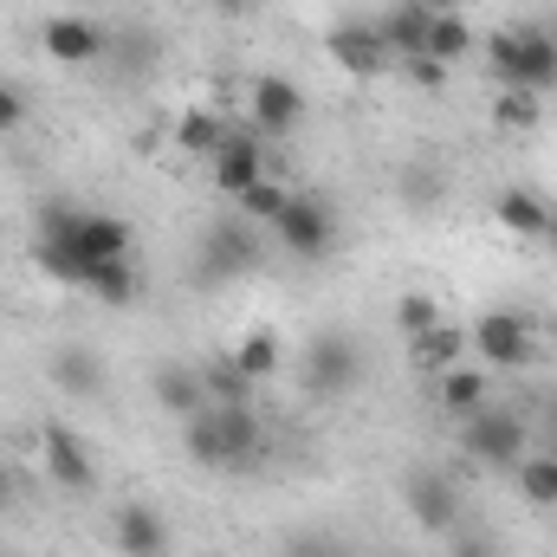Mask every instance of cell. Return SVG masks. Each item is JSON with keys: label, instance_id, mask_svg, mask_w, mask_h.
<instances>
[{"label": "cell", "instance_id": "cell-1", "mask_svg": "<svg viewBox=\"0 0 557 557\" xmlns=\"http://www.w3.org/2000/svg\"><path fill=\"white\" fill-rule=\"evenodd\" d=\"M260 421H253V403H214V409H201V416H188V434H182V447H188V460L195 467H214V473H240V467H253L260 460Z\"/></svg>", "mask_w": 557, "mask_h": 557}, {"label": "cell", "instance_id": "cell-2", "mask_svg": "<svg viewBox=\"0 0 557 557\" xmlns=\"http://www.w3.org/2000/svg\"><path fill=\"white\" fill-rule=\"evenodd\" d=\"M33 227H39V240H52V247H65V253H78V260H131V221L124 214H104V208H78V201H46L39 214H33Z\"/></svg>", "mask_w": 557, "mask_h": 557}, {"label": "cell", "instance_id": "cell-3", "mask_svg": "<svg viewBox=\"0 0 557 557\" xmlns=\"http://www.w3.org/2000/svg\"><path fill=\"white\" fill-rule=\"evenodd\" d=\"M486 72L499 91H557V39L552 26H499L486 39Z\"/></svg>", "mask_w": 557, "mask_h": 557}, {"label": "cell", "instance_id": "cell-4", "mask_svg": "<svg viewBox=\"0 0 557 557\" xmlns=\"http://www.w3.org/2000/svg\"><path fill=\"white\" fill-rule=\"evenodd\" d=\"M33 260L59 278V285L85 292V298H98V305H131V298H137V267H131V260H104V267H98V260H78V253H65V247H52V240H33Z\"/></svg>", "mask_w": 557, "mask_h": 557}, {"label": "cell", "instance_id": "cell-5", "mask_svg": "<svg viewBox=\"0 0 557 557\" xmlns=\"http://www.w3.org/2000/svg\"><path fill=\"white\" fill-rule=\"evenodd\" d=\"M460 447H467L486 473H512V467L532 454V428H525V416H512V409L486 403L480 416L460 421Z\"/></svg>", "mask_w": 557, "mask_h": 557}, {"label": "cell", "instance_id": "cell-6", "mask_svg": "<svg viewBox=\"0 0 557 557\" xmlns=\"http://www.w3.org/2000/svg\"><path fill=\"white\" fill-rule=\"evenodd\" d=\"M467 344L480 350L486 370H532V363H539V331H532V318H519V311H480V318L467 324Z\"/></svg>", "mask_w": 557, "mask_h": 557}, {"label": "cell", "instance_id": "cell-7", "mask_svg": "<svg viewBox=\"0 0 557 557\" xmlns=\"http://www.w3.org/2000/svg\"><path fill=\"white\" fill-rule=\"evenodd\" d=\"M273 234L292 260H324V253L337 247V208H331L324 195H298V188H292L285 214L273 221Z\"/></svg>", "mask_w": 557, "mask_h": 557}, {"label": "cell", "instance_id": "cell-8", "mask_svg": "<svg viewBox=\"0 0 557 557\" xmlns=\"http://www.w3.org/2000/svg\"><path fill=\"white\" fill-rule=\"evenodd\" d=\"M363 383V344L350 331H318L305 350V389L311 396H350Z\"/></svg>", "mask_w": 557, "mask_h": 557}, {"label": "cell", "instance_id": "cell-9", "mask_svg": "<svg viewBox=\"0 0 557 557\" xmlns=\"http://www.w3.org/2000/svg\"><path fill=\"white\" fill-rule=\"evenodd\" d=\"M260 260H267V240H260V227L240 221V214L214 221L208 240H201V278H208V285H214V278H247Z\"/></svg>", "mask_w": 557, "mask_h": 557}, {"label": "cell", "instance_id": "cell-10", "mask_svg": "<svg viewBox=\"0 0 557 557\" xmlns=\"http://www.w3.org/2000/svg\"><path fill=\"white\" fill-rule=\"evenodd\" d=\"M208 162H214V188H221L227 201H240V195H247L253 182H267V175H273L267 137H260L253 124H234V131H227V143H221V149H214Z\"/></svg>", "mask_w": 557, "mask_h": 557}, {"label": "cell", "instance_id": "cell-11", "mask_svg": "<svg viewBox=\"0 0 557 557\" xmlns=\"http://www.w3.org/2000/svg\"><path fill=\"white\" fill-rule=\"evenodd\" d=\"M403 499H409V519H416L428 539H454V532H460V486H454V480L416 467V473L403 480Z\"/></svg>", "mask_w": 557, "mask_h": 557}, {"label": "cell", "instance_id": "cell-12", "mask_svg": "<svg viewBox=\"0 0 557 557\" xmlns=\"http://www.w3.org/2000/svg\"><path fill=\"white\" fill-rule=\"evenodd\" d=\"M324 52H331L350 78H383V72L396 65L383 26H370V20H344V26H331V33H324Z\"/></svg>", "mask_w": 557, "mask_h": 557}, {"label": "cell", "instance_id": "cell-13", "mask_svg": "<svg viewBox=\"0 0 557 557\" xmlns=\"http://www.w3.org/2000/svg\"><path fill=\"white\" fill-rule=\"evenodd\" d=\"M247 124H253L260 137H292V131L305 124V91H298L285 72L253 78V91H247Z\"/></svg>", "mask_w": 557, "mask_h": 557}, {"label": "cell", "instance_id": "cell-14", "mask_svg": "<svg viewBox=\"0 0 557 557\" xmlns=\"http://www.w3.org/2000/svg\"><path fill=\"white\" fill-rule=\"evenodd\" d=\"M39 454H46V473H52V486H65V493H98V460L85 454V441L65 428V421H46L39 428Z\"/></svg>", "mask_w": 557, "mask_h": 557}, {"label": "cell", "instance_id": "cell-15", "mask_svg": "<svg viewBox=\"0 0 557 557\" xmlns=\"http://www.w3.org/2000/svg\"><path fill=\"white\" fill-rule=\"evenodd\" d=\"M39 46H46V59H59V65H98V59L111 52V33H104L98 20L59 13V20L39 26Z\"/></svg>", "mask_w": 557, "mask_h": 557}, {"label": "cell", "instance_id": "cell-16", "mask_svg": "<svg viewBox=\"0 0 557 557\" xmlns=\"http://www.w3.org/2000/svg\"><path fill=\"white\" fill-rule=\"evenodd\" d=\"M493 221H499L506 234H519V240H552L557 234V208L545 195H532V188H506V195L493 201Z\"/></svg>", "mask_w": 557, "mask_h": 557}, {"label": "cell", "instance_id": "cell-17", "mask_svg": "<svg viewBox=\"0 0 557 557\" xmlns=\"http://www.w3.org/2000/svg\"><path fill=\"white\" fill-rule=\"evenodd\" d=\"M111 532H117V552L124 557H169V525H162V512L156 506H117V519H111Z\"/></svg>", "mask_w": 557, "mask_h": 557}, {"label": "cell", "instance_id": "cell-18", "mask_svg": "<svg viewBox=\"0 0 557 557\" xmlns=\"http://www.w3.org/2000/svg\"><path fill=\"white\" fill-rule=\"evenodd\" d=\"M434 396H441V409L454 421L480 416L486 403H493V383H486V370H467V363H454V370H441L434 376Z\"/></svg>", "mask_w": 557, "mask_h": 557}, {"label": "cell", "instance_id": "cell-19", "mask_svg": "<svg viewBox=\"0 0 557 557\" xmlns=\"http://www.w3.org/2000/svg\"><path fill=\"white\" fill-rule=\"evenodd\" d=\"M52 383H59L65 396H104V363H98V350L65 344V350L52 357Z\"/></svg>", "mask_w": 557, "mask_h": 557}, {"label": "cell", "instance_id": "cell-20", "mask_svg": "<svg viewBox=\"0 0 557 557\" xmlns=\"http://www.w3.org/2000/svg\"><path fill=\"white\" fill-rule=\"evenodd\" d=\"M111 59H117L124 78H156L162 72V39L149 26H124V33H111Z\"/></svg>", "mask_w": 557, "mask_h": 557}, {"label": "cell", "instance_id": "cell-21", "mask_svg": "<svg viewBox=\"0 0 557 557\" xmlns=\"http://www.w3.org/2000/svg\"><path fill=\"white\" fill-rule=\"evenodd\" d=\"M156 403L169 409V416H201V403H208V389H201V370H156Z\"/></svg>", "mask_w": 557, "mask_h": 557}, {"label": "cell", "instance_id": "cell-22", "mask_svg": "<svg viewBox=\"0 0 557 557\" xmlns=\"http://www.w3.org/2000/svg\"><path fill=\"white\" fill-rule=\"evenodd\" d=\"M428 20H434L428 7L403 0V7H396L389 20H376V26H383V39H389V52H396V59H416V52H428Z\"/></svg>", "mask_w": 557, "mask_h": 557}, {"label": "cell", "instance_id": "cell-23", "mask_svg": "<svg viewBox=\"0 0 557 557\" xmlns=\"http://www.w3.org/2000/svg\"><path fill=\"white\" fill-rule=\"evenodd\" d=\"M409 350H416V363H421V370H434V376H441V370H454V363H460V350H467V331H454V324L441 318L434 331L409 337Z\"/></svg>", "mask_w": 557, "mask_h": 557}, {"label": "cell", "instance_id": "cell-24", "mask_svg": "<svg viewBox=\"0 0 557 557\" xmlns=\"http://www.w3.org/2000/svg\"><path fill=\"white\" fill-rule=\"evenodd\" d=\"M467 52H473V26H467L460 13H434V20H428V59L460 65Z\"/></svg>", "mask_w": 557, "mask_h": 557}, {"label": "cell", "instance_id": "cell-25", "mask_svg": "<svg viewBox=\"0 0 557 557\" xmlns=\"http://www.w3.org/2000/svg\"><path fill=\"white\" fill-rule=\"evenodd\" d=\"M285 201H292V188H285L278 175H267V182H253V188L234 201V214H240V221H253V227H273L278 214H285Z\"/></svg>", "mask_w": 557, "mask_h": 557}, {"label": "cell", "instance_id": "cell-26", "mask_svg": "<svg viewBox=\"0 0 557 557\" xmlns=\"http://www.w3.org/2000/svg\"><path fill=\"white\" fill-rule=\"evenodd\" d=\"M512 473H519V493H525L532 506H557V454H552V447L525 454Z\"/></svg>", "mask_w": 557, "mask_h": 557}, {"label": "cell", "instance_id": "cell-27", "mask_svg": "<svg viewBox=\"0 0 557 557\" xmlns=\"http://www.w3.org/2000/svg\"><path fill=\"white\" fill-rule=\"evenodd\" d=\"M201 389H208V403H253V389H260V383H253L234 357H221V363H208V370H201Z\"/></svg>", "mask_w": 557, "mask_h": 557}, {"label": "cell", "instance_id": "cell-28", "mask_svg": "<svg viewBox=\"0 0 557 557\" xmlns=\"http://www.w3.org/2000/svg\"><path fill=\"white\" fill-rule=\"evenodd\" d=\"M227 131H234L227 117H214V111H188V117L175 124V143H182L188 156H214V149L227 143Z\"/></svg>", "mask_w": 557, "mask_h": 557}, {"label": "cell", "instance_id": "cell-29", "mask_svg": "<svg viewBox=\"0 0 557 557\" xmlns=\"http://www.w3.org/2000/svg\"><path fill=\"white\" fill-rule=\"evenodd\" d=\"M234 363L253 376V383H267V376H278V331H247V344L234 350Z\"/></svg>", "mask_w": 557, "mask_h": 557}, {"label": "cell", "instance_id": "cell-30", "mask_svg": "<svg viewBox=\"0 0 557 557\" xmlns=\"http://www.w3.org/2000/svg\"><path fill=\"white\" fill-rule=\"evenodd\" d=\"M493 117H499L506 131H532V124H539V91H506Z\"/></svg>", "mask_w": 557, "mask_h": 557}, {"label": "cell", "instance_id": "cell-31", "mask_svg": "<svg viewBox=\"0 0 557 557\" xmlns=\"http://www.w3.org/2000/svg\"><path fill=\"white\" fill-rule=\"evenodd\" d=\"M396 324H403L409 337H421V331H434V324H441V305H434V298H421V292H409V298L396 305Z\"/></svg>", "mask_w": 557, "mask_h": 557}, {"label": "cell", "instance_id": "cell-32", "mask_svg": "<svg viewBox=\"0 0 557 557\" xmlns=\"http://www.w3.org/2000/svg\"><path fill=\"white\" fill-rule=\"evenodd\" d=\"M285 557H357L344 539H324V532H298L292 545H285Z\"/></svg>", "mask_w": 557, "mask_h": 557}, {"label": "cell", "instance_id": "cell-33", "mask_svg": "<svg viewBox=\"0 0 557 557\" xmlns=\"http://www.w3.org/2000/svg\"><path fill=\"white\" fill-rule=\"evenodd\" d=\"M403 72H409V85H421V91H441V85H447V65H441V59H428V52L403 59Z\"/></svg>", "mask_w": 557, "mask_h": 557}, {"label": "cell", "instance_id": "cell-34", "mask_svg": "<svg viewBox=\"0 0 557 557\" xmlns=\"http://www.w3.org/2000/svg\"><path fill=\"white\" fill-rule=\"evenodd\" d=\"M20 124H26V91H20V85H7V78H0V137H13V131H20Z\"/></svg>", "mask_w": 557, "mask_h": 557}, {"label": "cell", "instance_id": "cell-35", "mask_svg": "<svg viewBox=\"0 0 557 557\" xmlns=\"http://www.w3.org/2000/svg\"><path fill=\"white\" fill-rule=\"evenodd\" d=\"M454 557H499L493 539H454Z\"/></svg>", "mask_w": 557, "mask_h": 557}, {"label": "cell", "instance_id": "cell-36", "mask_svg": "<svg viewBox=\"0 0 557 557\" xmlns=\"http://www.w3.org/2000/svg\"><path fill=\"white\" fill-rule=\"evenodd\" d=\"M201 7H214V13H227V20H240V13H253L260 0H201Z\"/></svg>", "mask_w": 557, "mask_h": 557}, {"label": "cell", "instance_id": "cell-37", "mask_svg": "<svg viewBox=\"0 0 557 557\" xmlns=\"http://www.w3.org/2000/svg\"><path fill=\"white\" fill-rule=\"evenodd\" d=\"M416 7H428V13H460V0H416Z\"/></svg>", "mask_w": 557, "mask_h": 557}, {"label": "cell", "instance_id": "cell-38", "mask_svg": "<svg viewBox=\"0 0 557 557\" xmlns=\"http://www.w3.org/2000/svg\"><path fill=\"white\" fill-rule=\"evenodd\" d=\"M545 434H552V441H545V447H552V454H557V409H552V416H545Z\"/></svg>", "mask_w": 557, "mask_h": 557}, {"label": "cell", "instance_id": "cell-39", "mask_svg": "<svg viewBox=\"0 0 557 557\" xmlns=\"http://www.w3.org/2000/svg\"><path fill=\"white\" fill-rule=\"evenodd\" d=\"M7 493H13V480H7V467H0V506H7Z\"/></svg>", "mask_w": 557, "mask_h": 557}]
</instances>
